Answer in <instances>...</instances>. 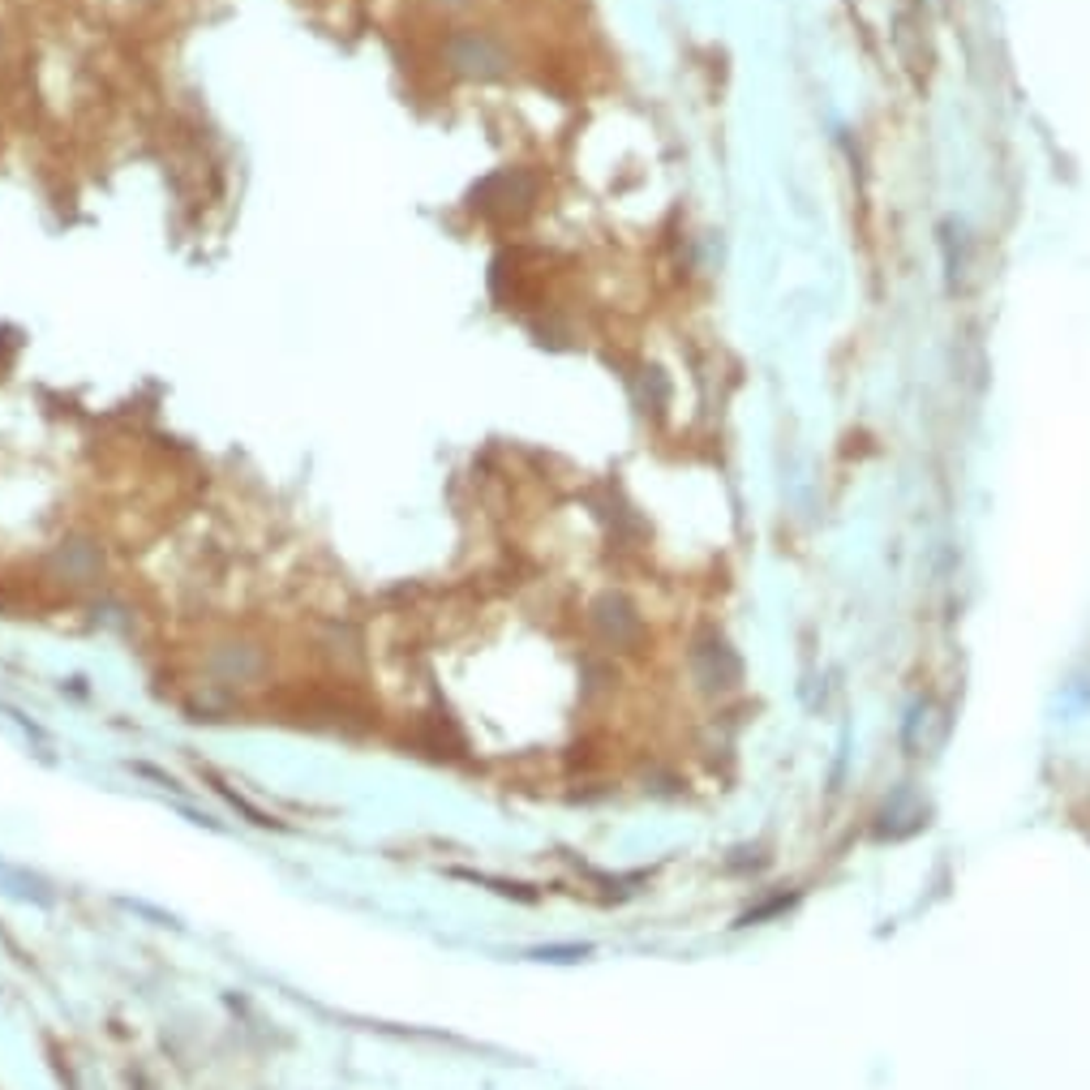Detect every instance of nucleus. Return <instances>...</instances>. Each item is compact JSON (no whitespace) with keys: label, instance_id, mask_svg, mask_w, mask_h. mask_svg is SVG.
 <instances>
[{"label":"nucleus","instance_id":"3","mask_svg":"<svg viewBox=\"0 0 1090 1090\" xmlns=\"http://www.w3.org/2000/svg\"><path fill=\"white\" fill-rule=\"evenodd\" d=\"M47 567H52V576L65 580V585H90V580H99V571H104V549H99L95 537L74 533V537H65V542L52 549Z\"/></svg>","mask_w":1090,"mask_h":1090},{"label":"nucleus","instance_id":"4","mask_svg":"<svg viewBox=\"0 0 1090 1090\" xmlns=\"http://www.w3.org/2000/svg\"><path fill=\"white\" fill-rule=\"evenodd\" d=\"M592 623H597V631L610 644H623L627 635H635V615H631V606H627L623 597H601L592 606Z\"/></svg>","mask_w":1090,"mask_h":1090},{"label":"nucleus","instance_id":"5","mask_svg":"<svg viewBox=\"0 0 1090 1090\" xmlns=\"http://www.w3.org/2000/svg\"><path fill=\"white\" fill-rule=\"evenodd\" d=\"M0 894H13V897H22V901H40V906H52V901H56V894H52L47 880L22 872V867H13V863H0Z\"/></svg>","mask_w":1090,"mask_h":1090},{"label":"nucleus","instance_id":"2","mask_svg":"<svg viewBox=\"0 0 1090 1090\" xmlns=\"http://www.w3.org/2000/svg\"><path fill=\"white\" fill-rule=\"evenodd\" d=\"M202 665L215 683H233V687H249L267 674V649L249 635H220L215 644H206Z\"/></svg>","mask_w":1090,"mask_h":1090},{"label":"nucleus","instance_id":"1","mask_svg":"<svg viewBox=\"0 0 1090 1090\" xmlns=\"http://www.w3.org/2000/svg\"><path fill=\"white\" fill-rule=\"evenodd\" d=\"M442 61L451 74L477 82H494L511 74V52L490 31H456L442 43Z\"/></svg>","mask_w":1090,"mask_h":1090},{"label":"nucleus","instance_id":"6","mask_svg":"<svg viewBox=\"0 0 1090 1090\" xmlns=\"http://www.w3.org/2000/svg\"><path fill=\"white\" fill-rule=\"evenodd\" d=\"M442 9H464V4H472V0H438Z\"/></svg>","mask_w":1090,"mask_h":1090}]
</instances>
